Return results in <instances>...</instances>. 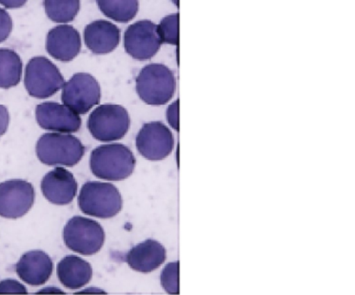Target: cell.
<instances>
[{
	"instance_id": "obj_1",
	"label": "cell",
	"mask_w": 355,
	"mask_h": 295,
	"mask_svg": "<svg viewBox=\"0 0 355 295\" xmlns=\"http://www.w3.org/2000/svg\"><path fill=\"white\" fill-rule=\"evenodd\" d=\"M135 166L132 151L122 144L101 145L91 153V171L94 176L105 180H124L131 176Z\"/></svg>"
},
{
	"instance_id": "obj_2",
	"label": "cell",
	"mask_w": 355,
	"mask_h": 295,
	"mask_svg": "<svg viewBox=\"0 0 355 295\" xmlns=\"http://www.w3.org/2000/svg\"><path fill=\"white\" fill-rule=\"evenodd\" d=\"M177 80L173 71L162 63L144 67L136 78V91L144 103L162 106L173 98Z\"/></svg>"
},
{
	"instance_id": "obj_3",
	"label": "cell",
	"mask_w": 355,
	"mask_h": 295,
	"mask_svg": "<svg viewBox=\"0 0 355 295\" xmlns=\"http://www.w3.org/2000/svg\"><path fill=\"white\" fill-rule=\"evenodd\" d=\"M85 146L76 137L62 133H45L37 143L38 160L46 166L71 167L78 164Z\"/></svg>"
},
{
	"instance_id": "obj_4",
	"label": "cell",
	"mask_w": 355,
	"mask_h": 295,
	"mask_svg": "<svg viewBox=\"0 0 355 295\" xmlns=\"http://www.w3.org/2000/svg\"><path fill=\"white\" fill-rule=\"evenodd\" d=\"M78 203L86 215L98 219H112L121 212L123 201L121 192L110 183L91 181L80 189Z\"/></svg>"
},
{
	"instance_id": "obj_5",
	"label": "cell",
	"mask_w": 355,
	"mask_h": 295,
	"mask_svg": "<svg viewBox=\"0 0 355 295\" xmlns=\"http://www.w3.org/2000/svg\"><path fill=\"white\" fill-rule=\"evenodd\" d=\"M131 126L128 110L121 105L103 104L89 115L87 128L94 139L102 142L121 140Z\"/></svg>"
},
{
	"instance_id": "obj_6",
	"label": "cell",
	"mask_w": 355,
	"mask_h": 295,
	"mask_svg": "<svg viewBox=\"0 0 355 295\" xmlns=\"http://www.w3.org/2000/svg\"><path fill=\"white\" fill-rule=\"evenodd\" d=\"M24 83L31 96L46 99L62 90L65 80L55 63L40 56L28 62Z\"/></svg>"
},
{
	"instance_id": "obj_7",
	"label": "cell",
	"mask_w": 355,
	"mask_h": 295,
	"mask_svg": "<svg viewBox=\"0 0 355 295\" xmlns=\"http://www.w3.org/2000/svg\"><path fill=\"white\" fill-rule=\"evenodd\" d=\"M62 237L67 247L83 255H96L105 242V231L101 224L78 216L67 223Z\"/></svg>"
},
{
	"instance_id": "obj_8",
	"label": "cell",
	"mask_w": 355,
	"mask_h": 295,
	"mask_svg": "<svg viewBox=\"0 0 355 295\" xmlns=\"http://www.w3.org/2000/svg\"><path fill=\"white\" fill-rule=\"evenodd\" d=\"M100 83L89 73H76L62 87V103L76 114L86 115L100 103Z\"/></svg>"
},
{
	"instance_id": "obj_9",
	"label": "cell",
	"mask_w": 355,
	"mask_h": 295,
	"mask_svg": "<svg viewBox=\"0 0 355 295\" xmlns=\"http://www.w3.org/2000/svg\"><path fill=\"white\" fill-rule=\"evenodd\" d=\"M162 44L157 24L150 20L133 23L124 35L126 53L139 61L152 59L160 50Z\"/></svg>"
},
{
	"instance_id": "obj_10",
	"label": "cell",
	"mask_w": 355,
	"mask_h": 295,
	"mask_svg": "<svg viewBox=\"0 0 355 295\" xmlns=\"http://www.w3.org/2000/svg\"><path fill=\"white\" fill-rule=\"evenodd\" d=\"M35 196L33 185L23 179L0 183V217L20 219L33 208Z\"/></svg>"
},
{
	"instance_id": "obj_11",
	"label": "cell",
	"mask_w": 355,
	"mask_h": 295,
	"mask_svg": "<svg viewBox=\"0 0 355 295\" xmlns=\"http://www.w3.org/2000/svg\"><path fill=\"white\" fill-rule=\"evenodd\" d=\"M173 135L159 121L146 123L136 137L139 153L146 160L157 161L167 158L174 149Z\"/></svg>"
},
{
	"instance_id": "obj_12",
	"label": "cell",
	"mask_w": 355,
	"mask_h": 295,
	"mask_svg": "<svg viewBox=\"0 0 355 295\" xmlns=\"http://www.w3.org/2000/svg\"><path fill=\"white\" fill-rule=\"evenodd\" d=\"M36 118L42 128L56 133H76L82 126V119L64 104L46 101L37 105Z\"/></svg>"
},
{
	"instance_id": "obj_13",
	"label": "cell",
	"mask_w": 355,
	"mask_h": 295,
	"mask_svg": "<svg viewBox=\"0 0 355 295\" xmlns=\"http://www.w3.org/2000/svg\"><path fill=\"white\" fill-rule=\"evenodd\" d=\"M45 47L51 58L60 62H70L78 57L82 40L75 27L61 24L49 31Z\"/></svg>"
},
{
	"instance_id": "obj_14",
	"label": "cell",
	"mask_w": 355,
	"mask_h": 295,
	"mask_svg": "<svg viewBox=\"0 0 355 295\" xmlns=\"http://www.w3.org/2000/svg\"><path fill=\"white\" fill-rule=\"evenodd\" d=\"M41 189L49 202L66 205L76 198L78 185L69 171L56 167L42 179Z\"/></svg>"
},
{
	"instance_id": "obj_15",
	"label": "cell",
	"mask_w": 355,
	"mask_h": 295,
	"mask_svg": "<svg viewBox=\"0 0 355 295\" xmlns=\"http://www.w3.org/2000/svg\"><path fill=\"white\" fill-rule=\"evenodd\" d=\"M84 42L92 53L105 55L118 47L121 40V30L109 21L100 19L87 24L83 31Z\"/></svg>"
},
{
	"instance_id": "obj_16",
	"label": "cell",
	"mask_w": 355,
	"mask_h": 295,
	"mask_svg": "<svg viewBox=\"0 0 355 295\" xmlns=\"http://www.w3.org/2000/svg\"><path fill=\"white\" fill-rule=\"evenodd\" d=\"M16 272L23 282L31 286H41L51 278L53 262L44 251H29L21 256Z\"/></svg>"
},
{
	"instance_id": "obj_17",
	"label": "cell",
	"mask_w": 355,
	"mask_h": 295,
	"mask_svg": "<svg viewBox=\"0 0 355 295\" xmlns=\"http://www.w3.org/2000/svg\"><path fill=\"white\" fill-rule=\"evenodd\" d=\"M166 260V249L153 239L141 242L126 255L130 268L140 273H150L159 268Z\"/></svg>"
},
{
	"instance_id": "obj_18",
	"label": "cell",
	"mask_w": 355,
	"mask_h": 295,
	"mask_svg": "<svg viewBox=\"0 0 355 295\" xmlns=\"http://www.w3.org/2000/svg\"><path fill=\"white\" fill-rule=\"evenodd\" d=\"M58 276L67 289H79L92 279L93 269L85 260L76 255H68L58 263Z\"/></svg>"
},
{
	"instance_id": "obj_19",
	"label": "cell",
	"mask_w": 355,
	"mask_h": 295,
	"mask_svg": "<svg viewBox=\"0 0 355 295\" xmlns=\"http://www.w3.org/2000/svg\"><path fill=\"white\" fill-rule=\"evenodd\" d=\"M23 62L15 51L0 48V89L19 85L22 79Z\"/></svg>"
},
{
	"instance_id": "obj_20",
	"label": "cell",
	"mask_w": 355,
	"mask_h": 295,
	"mask_svg": "<svg viewBox=\"0 0 355 295\" xmlns=\"http://www.w3.org/2000/svg\"><path fill=\"white\" fill-rule=\"evenodd\" d=\"M101 12L119 23H128L139 12V0H96Z\"/></svg>"
},
{
	"instance_id": "obj_21",
	"label": "cell",
	"mask_w": 355,
	"mask_h": 295,
	"mask_svg": "<svg viewBox=\"0 0 355 295\" xmlns=\"http://www.w3.org/2000/svg\"><path fill=\"white\" fill-rule=\"evenodd\" d=\"M45 13L52 22L68 24L78 15L80 0H44Z\"/></svg>"
},
{
	"instance_id": "obj_22",
	"label": "cell",
	"mask_w": 355,
	"mask_h": 295,
	"mask_svg": "<svg viewBox=\"0 0 355 295\" xmlns=\"http://www.w3.org/2000/svg\"><path fill=\"white\" fill-rule=\"evenodd\" d=\"M157 33L162 43L178 45L179 44V13H172L164 17L157 24Z\"/></svg>"
},
{
	"instance_id": "obj_23",
	"label": "cell",
	"mask_w": 355,
	"mask_h": 295,
	"mask_svg": "<svg viewBox=\"0 0 355 295\" xmlns=\"http://www.w3.org/2000/svg\"><path fill=\"white\" fill-rule=\"evenodd\" d=\"M161 284L170 294H179V262L168 263L161 273Z\"/></svg>"
},
{
	"instance_id": "obj_24",
	"label": "cell",
	"mask_w": 355,
	"mask_h": 295,
	"mask_svg": "<svg viewBox=\"0 0 355 295\" xmlns=\"http://www.w3.org/2000/svg\"><path fill=\"white\" fill-rule=\"evenodd\" d=\"M12 28V17L5 9L0 7V44L5 42L10 37Z\"/></svg>"
},
{
	"instance_id": "obj_25",
	"label": "cell",
	"mask_w": 355,
	"mask_h": 295,
	"mask_svg": "<svg viewBox=\"0 0 355 295\" xmlns=\"http://www.w3.org/2000/svg\"><path fill=\"white\" fill-rule=\"evenodd\" d=\"M26 287L17 280L7 279L0 283V294H27Z\"/></svg>"
},
{
	"instance_id": "obj_26",
	"label": "cell",
	"mask_w": 355,
	"mask_h": 295,
	"mask_svg": "<svg viewBox=\"0 0 355 295\" xmlns=\"http://www.w3.org/2000/svg\"><path fill=\"white\" fill-rule=\"evenodd\" d=\"M166 117L168 124L175 131H179V100H175L167 108Z\"/></svg>"
},
{
	"instance_id": "obj_27",
	"label": "cell",
	"mask_w": 355,
	"mask_h": 295,
	"mask_svg": "<svg viewBox=\"0 0 355 295\" xmlns=\"http://www.w3.org/2000/svg\"><path fill=\"white\" fill-rule=\"evenodd\" d=\"M9 123L10 115L8 110L3 105L0 104V137L6 133Z\"/></svg>"
},
{
	"instance_id": "obj_28",
	"label": "cell",
	"mask_w": 355,
	"mask_h": 295,
	"mask_svg": "<svg viewBox=\"0 0 355 295\" xmlns=\"http://www.w3.org/2000/svg\"><path fill=\"white\" fill-rule=\"evenodd\" d=\"M28 0H0V5L6 9H19L26 5Z\"/></svg>"
},
{
	"instance_id": "obj_29",
	"label": "cell",
	"mask_w": 355,
	"mask_h": 295,
	"mask_svg": "<svg viewBox=\"0 0 355 295\" xmlns=\"http://www.w3.org/2000/svg\"><path fill=\"white\" fill-rule=\"evenodd\" d=\"M38 293H40V294H41V293H48V294H50V293L51 294H52V293H55V294L60 293V294H62L63 292L61 290L55 289V287H46V289L41 290Z\"/></svg>"
},
{
	"instance_id": "obj_30",
	"label": "cell",
	"mask_w": 355,
	"mask_h": 295,
	"mask_svg": "<svg viewBox=\"0 0 355 295\" xmlns=\"http://www.w3.org/2000/svg\"><path fill=\"white\" fill-rule=\"evenodd\" d=\"M79 293H92V294H94V293H102V294H104V291H102V290H100V289H94V287H89V289H87L86 290H83L82 291V292H79Z\"/></svg>"
},
{
	"instance_id": "obj_31",
	"label": "cell",
	"mask_w": 355,
	"mask_h": 295,
	"mask_svg": "<svg viewBox=\"0 0 355 295\" xmlns=\"http://www.w3.org/2000/svg\"><path fill=\"white\" fill-rule=\"evenodd\" d=\"M172 3H174L175 6L179 7V0H171Z\"/></svg>"
}]
</instances>
